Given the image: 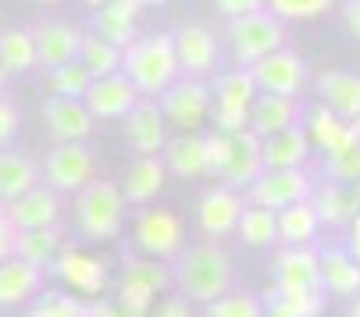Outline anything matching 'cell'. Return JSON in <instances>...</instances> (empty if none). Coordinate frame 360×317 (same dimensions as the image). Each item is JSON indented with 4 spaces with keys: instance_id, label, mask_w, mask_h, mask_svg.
Wrapping results in <instances>:
<instances>
[{
    "instance_id": "cell-1",
    "label": "cell",
    "mask_w": 360,
    "mask_h": 317,
    "mask_svg": "<svg viewBox=\"0 0 360 317\" xmlns=\"http://www.w3.org/2000/svg\"><path fill=\"white\" fill-rule=\"evenodd\" d=\"M236 282L232 271V257L214 246V242H200V246H182L172 268V285L189 299V303H211L214 296L229 292Z\"/></svg>"
},
{
    "instance_id": "cell-2",
    "label": "cell",
    "mask_w": 360,
    "mask_h": 317,
    "mask_svg": "<svg viewBox=\"0 0 360 317\" xmlns=\"http://www.w3.org/2000/svg\"><path fill=\"white\" fill-rule=\"evenodd\" d=\"M122 72L139 89V96H161L182 75L172 32L136 36L129 46H122Z\"/></svg>"
},
{
    "instance_id": "cell-3",
    "label": "cell",
    "mask_w": 360,
    "mask_h": 317,
    "mask_svg": "<svg viewBox=\"0 0 360 317\" xmlns=\"http://www.w3.org/2000/svg\"><path fill=\"white\" fill-rule=\"evenodd\" d=\"M125 207L122 186L111 179H93L75 193V225L89 242H111L125 228Z\"/></svg>"
},
{
    "instance_id": "cell-4",
    "label": "cell",
    "mask_w": 360,
    "mask_h": 317,
    "mask_svg": "<svg viewBox=\"0 0 360 317\" xmlns=\"http://www.w3.org/2000/svg\"><path fill=\"white\" fill-rule=\"evenodd\" d=\"M225 39H229V54L239 68H250L253 61H261L271 50L285 46V22L275 18L268 8L250 11L239 18H229L225 25Z\"/></svg>"
},
{
    "instance_id": "cell-5",
    "label": "cell",
    "mask_w": 360,
    "mask_h": 317,
    "mask_svg": "<svg viewBox=\"0 0 360 317\" xmlns=\"http://www.w3.org/2000/svg\"><path fill=\"white\" fill-rule=\"evenodd\" d=\"M153 100H158L165 122L175 125L179 132H196L211 118V103H214L211 86L203 79H193V75H179L161 96H153Z\"/></svg>"
},
{
    "instance_id": "cell-6",
    "label": "cell",
    "mask_w": 360,
    "mask_h": 317,
    "mask_svg": "<svg viewBox=\"0 0 360 317\" xmlns=\"http://www.w3.org/2000/svg\"><path fill=\"white\" fill-rule=\"evenodd\" d=\"M136 250L158 260H175L182 250V221L168 207H143L132 221Z\"/></svg>"
},
{
    "instance_id": "cell-7",
    "label": "cell",
    "mask_w": 360,
    "mask_h": 317,
    "mask_svg": "<svg viewBox=\"0 0 360 317\" xmlns=\"http://www.w3.org/2000/svg\"><path fill=\"white\" fill-rule=\"evenodd\" d=\"M39 175L54 193H79L86 182L96 179V157L82 143H58L46 153Z\"/></svg>"
},
{
    "instance_id": "cell-8",
    "label": "cell",
    "mask_w": 360,
    "mask_h": 317,
    "mask_svg": "<svg viewBox=\"0 0 360 317\" xmlns=\"http://www.w3.org/2000/svg\"><path fill=\"white\" fill-rule=\"evenodd\" d=\"M250 75L257 93H275V96H300V89L307 86V65L289 46H278L261 61H253Z\"/></svg>"
},
{
    "instance_id": "cell-9",
    "label": "cell",
    "mask_w": 360,
    "mask_h": 317,
    "mask_svg": "<svg viewBox=\"0 0 360 317\" xmlns=\"http://www.w3.org/2000/svg\"><path fill=\"white\" fill-rule=\"evenodd\" d=\"M307 196H314V186L300 168H264L246 189V200L268 210H282L289 203H300Z\"/></svg>"
},
{
    "instance_id": "cell-10",
    "label": "cell",
    "mask_w": 360,
    "mask_h": 317,
    "mask_svg": "<svg viewBox=\"0 0 360 317\" xmlns=\"http://www.w3.org/2000/svg\"><path fill=\"white\" fill-rule=\"evenodd\" d=\"M50 275H58V278L68 285V292L86 296V299L104 296L108 285H111L108 264L96 260V257H89V253H82V250H75V246H65V250L58 253V260L50 264Z\"/></svg>"
},
{
    "instance_id": "cell-11",
    "label": "cell",
    "mask_w": 360,
    "mask_h": 317,
    "mask_svg": "<svg viewBox=\"0 0 360 317\" xmlns=\"http://www.w3.org/2000/svg\"><path fill=\"white\" fill-rule=\"evenodd\" d=\"M243 207H246V200H243L239 189L214 186V189L203 193L200 203H196V225H200V232L207 235L211 242L214 239H225V235L236 232V225L243 218Z\"/></svg>"
},
{
    "instance_id": "cell-12",
    "label": "cell",
    "mask_w": 360,
    "mask_h": 317,
    "mask_svg": "<svg viewBox=\"0 0 360 317\" xmlns=\"http://www.w3.org/2000/svg\"><path fill=\"white\" fill-rule=\"evenodd\" d=\"M39 115H43L46 132L58 143H82L93 136V125H96V118L89 115L86 103L72 100V96H46L39 103Z\"/></svg>"
},
{
    "instance_id": "cell-13",
    "label": "cell",
    "mask_w": 360,
    "mask_h": 317,
    "mask_svg": "<svg viewBox=\"0 0 360 317\" xmlns=\"http://www.w3.org/2000/svg\"><path fill=\"white\" fill-rule=\"evenodd\" d=\"M139 100V89L129 82L125 72H111V75H100L93 79V86L86 89L82 103L89 108L93 118L100 122H111V118H125Z\"/></svg>"
},
{
    "instance_id": "cell-14",
    "label": "cell",
    "mask_w": 360,
    "mask_h": 317,
    "mask_svg": "<svg viewBox=\"0 0 360 317\" xmlns=\"http://www.w3.org/2000/svg\"><path fill=\"white\" fill-rule=\"evenodd\" d=\"M125 139L136 150V157H153L168 143V122L153 96H139L136 108L125 115Z\"/></svg>"
},
{
    "instance_id": "cell-15",
    "label": "cell",
    "mask_w": 360,
    "mask_h": 317,
    "mask_svg": "<svg viewBox=\"0 0 360 317\" xmlns=\"http://www.w3.org/2000/svg\"><path fill=\"white\" fill-rule=\"evenodd\" d=\"M264 172V157H261V136L239 129L229 136V153H225V164L218 172V179L232 189H250V182Z\"/></svg>"
},
{
    "instance_id": "cell-16",
    "label": "cell",
    "mask_w": 360,
    "mask_h": 317,
    "mask_svg": "<svg viewBox=\"0 0 360 317\" xmlns=\"http://www.w3.org/2000/svg\"><path fill=\"white\" fill-rule=\"evenodd\" d=\"M175 54H179V68L182 75H193V79H203L218 68V39L211 29L203 25H182L175 36Z\"/></svg>"
},
{
    "instance_id": "cell-17",
    "label": "cell",
    "mask_w": 360,
    "mask_h": 317,
    "mask_svg": "<svg viewBox=\"0 0 360 317\" xmlns=\"http://www.w3.org/2000/svg\"><path fill=\"white\" fill-rule=\"evenodd\" d=\"M307 139H311L314 146L328 153H339L353 143H360V118H342L335 115L332 108H325V103H318V108L307 111Z\"/></svg>"
},
{
    "instance_id": "cell-18",
    "label": "cell",
    "mask_w": 360,
    "mask_h": 317,
    "mask_svg": "<svg viewBox=\"0 0 360 317\" xmlns=\"http://www.w3.org/2000/svg\"><path fill=\"white\" fill-rule=\"evenodd\" d=\"M4 210H8L15 232L46 228V225H58V218H61V193H54L50 186H32L29 193L4 203Z\"/></svg>"
},
{
    "instance_id": "cell-19",
    "label": "cell",
    "mask_w": 360,
    "mask_h": 317,
    "mask_svg": "<svg viewBox=\"0 0 360 317\" xmlns=\"http://www.w3.org/2000/svg\"><path fill=\"white\" fill-rule=\"evenodd\" d=\"M36 39V61L46 68H58L79 58V46H82V29H75L72 22H43L32 29Z\"/></svg>"
},
{
    "instance_id": "cell-20",
    "label": "cell",
    "mask_w": 360,
    "mask_h": 317,
    "mask_svg": "<svg viewBox=\"0 0 360 317\" xmlns=\"http://www.w3.org/2000/svg\"><path fill=\"white\" fill-rule=\"evenodd\" d=\"M43 292V271L25 264L22 257H4L0 260V306H22L32 296Z\"/></svg>"
},
{
    "instance_id": "cell-21",
    "label": "cell",
    "mask_w": 360,
    "mask_h": 317,
    "mask_svg": "<svg viewBox=\"0 0 360 317\" xmlns=\"http://www.w3.org/2000/svg\"><path fill=\"white\" fill-rule=\"evenodd\" d=\"M300 125V103L296 96H275V93H257L253 108H250V132H257L261 139Z\"/></svg>"
},
{
    "instance_id": "cell-22",
    "label": "cell",
    "mask_w": 360,
    "mask_h": 317,
    "mask_svg": "<svg viewBox=\"0 0 360 317\" xmlns=\"http://www.w3.org/2000/svg\"><path fill=\"white\" fill-rule=\"evenodd\" d=\"M275 282L321 289V253L314 246H285L275 257Z\"/></svg>"
},
{
    "instance_id": "cell-23",
    "label": "cell",
    "mask_w": 360,
    "mask_h": 317,
    "mask_svg": "<svg viewBox=\"0 0 360 317\" xmlns=\"http://www.w3.org/2000/svg\"><path fill=\"white\" fill-rule=\"evenodd\" d=\"M139 4L136 0H111L104 8H93V18H89V29L96 36L111 39L115 46H129L136 39V22H139Z\"/></svg>"
},
{
    "instance_id": "cell-24",
    "label": "cell",
    "mask_w": 360,
    "mask_h": 317,
    "mask_svg": "<svg viewBox=\"0 0 360 317\" xmlns=\"http://www.w3.org/2000/svg\"><path fill=\"white\" fill-rule=\"evenodd\" d=\"M165 182H168V168H165V161H161V153L136 157V161L129 164V172H125L122 196H125L129 203L146 207L150 200H158V193L165 189Z\"/></svg>"
},
{
    "instance_id": "cell-25",
    "label": "cell",
    "mask_w": 360,
    "mask_h": 317,
    "mask_svg": "<svg viewBox=\"0 0 360 317\" xmlns=\"http://www.w3.org/2000/svg\"><path fill=\"white\" fill-rule=\"evenodd\" d=\"M275 218H278V242H285V246H311L325 225L311 196L275 210Z\"/></svg>"
},
{
    "instance_id": "cell-26",
    "label": "cell",
    "mask_w": 360,
    "mask_h": 317,
    "mask_svg": "<svg viewBox=\"0 0 360 317\" xmlns=\"http://www.w3.org/2000/svg\"><path fill=\"white\" fill-rule=\"evenodd\" d=\"M65 232L58 225H46V228H25V232H15V257H22L25 264L39 271H50V264L58 260V253L65 250Z\"/></svg>"
},
{
    "instance_id": "cell-27",
    "label": "cell",
    "mask_w": 360,
    "mask_h": 317,
    "mask_svg": "<svg viewBox=\"0 0 360 317\" xmlns=\"http://www.w3.org/2000/svg\"><path fill=\"white\" fill-rule=\"evenodd\" d=\"M161 161L172 175L179 179H200L207 175V150H203V136L196 132H179L175 139L165 143Z\"/></svg>"
},
{
    "instance_id": "cell-28",
    "label": "cell",
    "mask_w": 360,
    "mask_h": 317,
    "mask_svg": "<svg viewBox=\"0 0 360 317\" xmlns=\"http://www.w3.org/2000/svg\"><path fill=\"white\" fill-rule=\"evenodd\" d=\"M307 153H311V139H307L303 125H289V129L261 139L264 168H303Z\"/></svg>"
},
{
    "instance_id": "cell-29",
    "label": "cell",
    "mask_w": 360,
    "mask_h": 317,
    "mask_svg": "<svg viewBox=\"0 0 360 317\" xmlns=\"http://www.w3.org/2000/svg\"><path fill=\"white\" fill-rule=\"evenodd\" d=\"M321 289L335 296H349V299L360 292V264L342 246L321 250Z\"/></svg>"
},
{
    "instance_id": "cell-30",
    "label": "cell",
    "mask_w": 360,
    "mask_h": 317,
    "mask_svg": "<svg viewBox=\"0 0 360 317\" xmlns=\"http://www.w3.org/2000/svg\"><path fill=\"white\" fill-rule=\"evenodd\" d=\"M268 310H282L289 317H321L325 310V289H307V285H282L275 282L264 292Z\"/></svg>"
},
{
    "instance_id": "cell-31",
    "label": "cell",
    "mask_w": 360,
    "mask_h": 317,
    "mask_svg": "<svg viewBox=\"0 0 360 317\" xmlns=\"http://www.w3.org/2000/svg\"><path fill=\"white\" fill-rule=\"evenodd\" d=\"M318 96L325 108L342 118H360V75L353 72H325L318 79Z\"/></svg>"
},
{
    "instance_id": "cell-32",
    "label": "cell",
    "mask_w": 360,
    "mask_h": 317,
    "mask_svg": "<svg viewBox=\"0 0 360 317\" xmlns=\"http://www.w3.org/2000/svg\"><path fill=\"white\" fill-rule=\"evenodd\" d=\"M39 164L29 161L25 153H15V150H0V203H11L15 196L29 193L32 186H39Z\"/></svg>"
},
{
    "instance_id": "cell-33",
    "label": "cell",
    "mask_w": 360,
    "mask_h": 317,
    "mask_svg": "<svg viewBox=\"0 0 360 317\" xmlns=\"http://www.w3.org/2000/svg\"><path fill=\"white\" fill-rule=\"evenodd\" d=\"M214 108H232V111H250L253 100H257V86H253V75L250 68H232V72H221L214 79Z\"/></svg>"
},
{
    "instance_id": "cell-34",
    "label": "cell",
    "mask_w": 360,
    "mask_h": 317,
    "mask_svg": "<svg viewBox=\"0 0 360 317\" xmlns=\"http://www.w3.org/2000/svg\"><path fill=\"white\" fill-rule=\"evenodd\" d=\"M0 65L8 68V75H25L39 65L32 29H4L0 32Z\"/></svg>"
},
{
    "instance_id": "cell-35",
    "label": "cell",
    "mask_w": 360,
    "mask_h": 317,
    "mask_svg": "<svg viewBox=\"0 0 360 317\" xmlns=\"http://www.w3.org/2000/svg\"><path fill=\"white\" fill-rule=\"evenodd\" d=\"M236 232H239V239H243L246 246L261 250V246L278 242V218H275V210H268V207H257V203H250V200H246V207H243V218H239Z\"/></svg>"
},
{
    "instance_id": "cell-36",
    "label": "cell",
    "mask_w": 360,
    "mask_h": 317,
    "mask_svg": "<svg viewBox=\"0 0 360 317\" xmlns=\"http://www.w3.org/2000/svg\"><path fill=\"white\" fill-rule=\"evenodd\" d=\"M79 61L89 68V75H93V79H100V75H111V72H122V46H115L111 39L96 36V32L89 29V32H82Z\"/></svg>"
},
{
    "instance_id": "cell-37",
    "label": "cell",
    "mask_w": 360,
    "mask_h": 317,
    "mask_svg": "<svg viewBox=\"0 0 360 317\" xmlns=\"http://www.w3.org/2000/svg\"><path fill=\"white\" fill-rule=\"evenodd\" d=\"M311 200H314V207H318L321 221H332V225H349V218L360 210L356 193L346 189V186H339V182H328V186H325L318 196H311Z\"/></svg>"
},
{
    "instance_id": "cell-38",
    "label": "cell",
    "mask_w": 360,
    "mask_h": 317,
    "mask_svg": "<svg viewBox=\"0 0 360 317\" xmlns=\"http://www.w3.org/2000/svg\"><path fill=\"white\" fill-rule=\"evenodd\" d=\"M89 86H93V75H89V68L79 58L68 61V65H58V68H46V89H50V96L82 100Z\"/></svg>"
},
{
    "instance_id": "cell-39",
    "label": "cell",
    "mask_w": 360,
    "mask_h": 317,
    "mask_svg": "<svg viewBox=\"0 0 360 317\" xmlns=\"http://www.w3.org/2000/svg\"><path fill=\"white\" fill-rule=\"evenodd\" d=\"M122 275L125 278H136V282H143V285H150L153 292H165V289H172V268L165 260H158V257H129L125 253V260H122Z\"/></svg>"
},
{
    "instance_id": "cell-40",
    "label": "cell",
    "mask_w": 360,
    "mask_h": 317,
    "mask_svg": "<svg viewBox=\"0 0 360 317\" xmlns=\"http://www.w3.org/2000/svg\"><path fill=\"white\" fill-rule=\"evenodd\" d=\"M203 313L207 317H264V299H257L250 292H221L211 303H203Z\"/></svg>"
},
{
    "instance_id": "cell-41",
    "label": "cell",
    "mask_w": 360,
    "mask_h": 317,
    "mask_svg": "<svg viewBox=\"0 0 360 317\" xmlns=\"http://www.w3.org/2000/svg\"><path fill=\"white\" fill-rule=\"evenodd\" d=\"M153 299H158V292H153L150 285H143V282H136V278H125V275H122L118 292H115V303H118V310H122V313H129V317H150Z\"/></svg>"
},
{
    "instance_id": "cell-42",
    "label": "cell",
    "mask_w": 360,
    "mask_h": 317,
    "mask_svg": "<svg viewBox=\"0 0 360 317\" xmlns=\"http://www.w3.org/2000/svg\"><path fill=\"white\" fill-rule=\"evenodd\" d=\"M86 299H79L75 292H61V289H46L32 306L29 317H82Z\"/></svg>"
},
{
    "instance_id": "cell-43",
    "label": "cell",
    "mask_w": 360,
    "mask_h": 317,
    "mask_svg": "<svg viewBox=\"0 0 360 317\" xmlns=\"http://www.w3.org/2000/svg\"><path fill=\"white\" fill-rule=\"evenodd\" d=\"M325 175H328V182H339V186H360V143H353L339 153H328Z\"/></svg>"
},
{
    "instance_id": "cell-44",
    "label": "cell",
    "mask_w": 360,
    "mask_h": 317,
    "mask_svg": "<svg viewBox=\"0 0 360 317\" xmlns=\"http://www.w3.org/2000/svg\"><path fill=\"white\" fill-rule=\"evenodd\" d=\"M264 8L282 22H311L332 8V0H264Z\"/></svg>"
},
{
    "instance_id": "cell-45",
    "label": "cell",
    "mask_w": 360,
    "mask_h": 317,
    "mask_svg": "<svg viewBox=\"0 0 360 317\" xmlns=\"http://www.w3.org/2000/svg\"><path fill=\"white\" fill-rule=\"evenodd\" d=\"M22 129V111L18 103H11L8 96H0V150H4Z\"/></svg>"
},
{
    "instance_id": "cell-46",
    "label": "cell",
    "mask_w": 360,
    "mask_h": 317,
    "mask_svg": "<svg viewBox=\"0 0 360 317\" xmlns=\"http://www.w3.org/2000/svg\"><path fill=\"white\" fill-rule=\"evenodd\" d=\"M203 150H207V175H218L225 164V153H229V132H207L203 136Z\"/></svg>"
},
{
    "instance_id": "cell-47",
    "label": "cell",
    "mask_w": 360,
    "mask_h": 317,
    "mask_svg": "<svg viewBox=\"0 0 360 317\" xmlns=\"http://www.w3.org/2000/svg\"><path fill=\"white\" fill-rule=\"evenodd\" d=\"M214 8L221 18H239V15H250V11H261L264 0H214Z\"/></svg>"
},
{
    "instance_id": "cell-48",
    "label": "cell",
    "mask_w": 360,
    "mask_h": 317,
    "mask_svg": "<svg viewBox=\"0 0 360 317\" xmlns=\"http://www.w3.org/2000/svg\"><path fill=\"white\" fill-rule=\"evenodd\" d=\"M150 317H193V306H189V299L179 292V296L161 299L158 310H150Z\"/></svg>"
},
{
    "instance_id": "cell-49",
    "label": "cell",
    "mask_w": 360,
    "mask_h": 317,
    "mask_svg": "<svg viewBox=\"0 0 360 317\" xmlns=\"http://www.w3.org/2000/svg\"><path fill=\"white\" fill-rule=\"evenodd\" d=\"M11 250H15V225H11V218H8L4 203H0V260L11 257Z\"/></svg>"
},
{
    "instance_id": "cell-50",
    "label": "cell",
    "mask_w": 360,
    "mask_h": 317,
    "mask_svg": "<svg viewBox=\"0 0 360 317\" xmlns=\"http://www.w3.org/2000/svg\"><path fill=\"white\" fill-rule=\"evenodd\" d=\"M342 22H346V29L353 32V39L360 43V0H346V8H342Z\"/></svg>"
},
{
    "instance_id": "cell-51",
    "label": "cell",
    "mask_w": 360,
    "mask_h": 317,
    "mask_svg": "<svg viewBox=\"0 0 360 317\" xmlns=\"http://www.w3.org/2000/svg\"><path fill=\"white\" fill-rule=\"evenodd\" d=\"M346 253L360 264V210L349 218V235H346Z\"/></svg>"
},
{
    "instance_id": "cell-52",
    "label": "cell",
    "mask_w": 360,
    "mask_h": 317,
    "mask_svg": "<svg viewBox=\"0 0 360 317\" xmlns=\"http://www.w3.org/2000/svg\"><path fill=\"white\" fill-rule=\"evenodd\" d=\"M346 317H360V292L353 296V303H349V310H346Z\"/></svg>"
},
{
    "instance_id": "cell-53",
    "label": "cell",
    "mask_w": 360,
    "mask_h": 317,
    "mask_svg": "<svg viewBox=\"0 0 360 317\" xmlns=\"http://www.w3.org/2000/svg\"><path fill=\"white\" fill-rule=\"evenodd\" d=\"M8 79H11V75H8V68L0 65V96H4V89H8Z\"/></svg>"
},
{
    "instance_id": "cell-54",
    "label": "cell",
    "mask_w": 360,
    "mask_h": 317,
    "mask_svg": "<svg viewBox=\"0 0 360 317\" xmlns=\"http://www.w3.org/2000/svg\"><path fill=\"white\" fill-rule=\"evenodd\" d=\"M82 4L93 11V8H104V4H111V0H82Z\"/></svg>"
},
{
    "instance_id": "cell-55",
    "label": "cell",
    "mask_w": 360,
    "mask_h": 317,
    "mask_svg": "<svg viewBox=\"0 0 360 317\" xmlns=\"http://www.w3.org/2000/svg\"><path fill=\"white\" fill-rule=\"evenodd\" d=\"M139 8H158V4H165V0H136Z\"/></svg>"
},
{
    "instance_id": "cell-56",
    "label": "cell",
    "mask_w": 360,
    "mask_h": 317,
    "mask_svg": "<svg viewBox=\"0 0 360 317\" xmlns=\"http://www.w3.org/2000/svg\"><path fill=\"white\" fill-rule=\"evenodd\" d=\"M264 317H289V313H282V310H268V306H264Z\"/></svg>"
},
{
    "instance_id": "cell-57",
    "label": "cell",
    "mask_w": 360,
    "mask_h": 317,
    "mask_svg": "<svg viewBox=\"0 0 360 317\" xmlns=\"http://www.w3.org/2000/svg\"><path fill=\"white\" fill-rule=\"evenodd\" d=\"M36 4H61V0H36Z\"/></svg>"
},
{
    "instance_id": "cell-58",
    "label": "cell",
    "mask_w": 360,
    "mask_h": 317,
    "mask_svg": "<svg viewBox=\"0 0 360 317\" xmlns=\"http://www.w3.org/2000/svg\"><path fill=\"white\" fill-rule=\"evenodd\" d=\"M353 193H356V200H360V186H353Z\"/></svg>"
}]
</instances>
